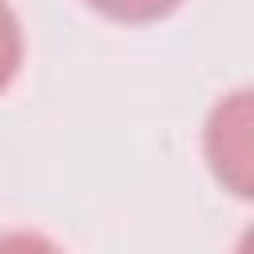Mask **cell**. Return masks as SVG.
I'll return each instance as SVG.
<instances>
[{"instance_id": "obj_1", "label": "cell", "mask_w": 254, "mask_h": 254, "mask_svg": "<svg viewBox=\"0 0 254 254\" xmlns=\"http://www.w3.org/2000/svg\"><path fill=\"white\" fill-rule=\"evenodd\" d=\"M250 91H234L226 95L206 123V159L210 171L218 175V183H226L234 194H250V179H254V147H250Z\"/></svg>"}, {"instance_id": "obj_2", "label": "cell", "mask_w": 254, "mask_h": 254, "mask_svg": "<svg viewBox=\"0 0 254 254\" xmlns=\"http://www.w3.org/2000/svg\"><path fill=\"white\" fill-rule=\"evenodd\" d=\"M20 60H24V32H20L16 12L0 0V91L16 79Z\"/></svg>"}, {"instance_id": "obj_3", "label": "cell", "mask_w": 254, "mask_h": 254, "mask_svg": "<svg viewBox=\"0 0 254 254\" xmlns=\"http://www.w3.org/2000/svg\"><path fill=\"white\" fill-rule=\"evenodd\" d=\"M91 8H99L103 16L111 20H127V24H147V20H159L167 12H175L183 0H87Z\"/></svg>"}, {"instance_id": "obj_4", "label": "cell", "mask_w": 254, "mask_h": 254, "mask_svg": "<svg viewBox=\"0 0 254 254\" xmlns=\"http://www.w3.org/2000/svg\"><path fill=\"white\" fill-rule=\"evenodd\" d=\"M0 254H64L48 234L36 230H8L0 234Z\"/></svg>"}]
</instances>
